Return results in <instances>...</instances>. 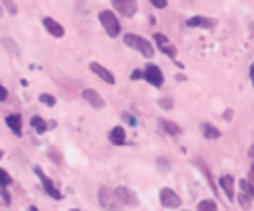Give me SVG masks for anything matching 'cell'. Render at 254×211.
<instances>
[{"label": "cell", "instance_id": "obj_32", "mask_svg": "<svg viewBox=\"0 0 254 211\" xmlns=\"http://www.w3.org/2000/svg\"><path fill=\"white\" fill-rule=\"evenodd\" d=\"M150 4L155 6V9H165V6H168V2H165V0H152Z\"/></svg>", "mask_w": 254, "mask_h": 211}, {"label": "cell", "instance_id": "obj_24", "mask_svg": "<svg viewBox=\"0 0 254 211\" xmlns=\"http://www.w3.org/2000/svg\"><path fill=\"white\" fill-rule=\"evenodd\" d=\"M237 203H239V207H241V209H246V211L252 207V199H250L248 194H244V192H239V194H237Z\"/></svg>", "mask_w": 254, "mask_h": 211}, {"label": "cell", "instance_id": "obj_41", "mask_svg": "<svg viewBox=\"0 0 254 211\" xmlns=\"http://www.w3.org/2000/svg\"><path fill=\"white\" fill-rule=\"evenodd\" d=\"M70 211H81V209H70Z\"/></svg>", "mask_w": 254, "mask_h": 211}, {"label": "cell", "instance_id": "obj_22", "mask_svg": "<svg viewBox=\"0 0 254 211\" xmlns=\"http://www.w3.org/2000/svg\"><path fill=\"white\" fill-rule=\"evenodd\" d=\"M13 184V177H11V173L6 169H2L0 167V188H9Z\"/></svg>", "mask_w": 254, "mask_h": 211}, {"label": "cell", "instance_id": "obj_25", "mask_svg": "<svg viewBox=\"0 0 254 211\" xmlns=\"http://www.w3.org/2000/svg\"><path fill=\"white\" fill-rule=\"evenodd\" d=\"M2 44L6 47V51H11L13 55H17V53H19V47H17V42H15V40H11V38H2Z\"/></svg>", "mask_w": 254, "mask_h": 211}, {"label": "cell", "instance_id": "obj_36", "mask_svg": "<svg viewBox=\"0 0 254 211\" xmlns=\"http://www.w3.org/2000/svg\"><path fill=\"white\" fill-rule=\"evenodd\" d=\"M225 118L231 120V118H233V110H227V112H225Z\"/></svg>", "mask_w": 254, "mask_h": 211}, {"label": "cell", "instance_id": "obj_28", "mask_svg": "<svg viewBox=\"0 0 254 211\" xmlns=\"http://www.w3.org/2000/svg\"><path fill=\"white\" fill-rule=\"evenodd\" d=\"M0 196H2V205L9 207V205H11V194H9V190H6V188H0Z\"/></svg>", "mask_w": 254, "mask_h": 211}, {"label": "cell", "instance_id": "obj_8", "mask_svg": "<svg viewBox=\"0 0 254 211\" xmlns=\"http://www.w3.org/2000/svg\"><path fill=\"white\" fill-rule=\"evenodd\" d=\"M152 40H155V47L161 51L163 55H168L169 59H174L176 61V55H178V51H176V47L171 44V40L165 34H161V32H157L155 36H152Z\"/></svg>", "mask_w": 254, "mask_h": 211}, {"label": "cell", "instance_id": "obj_7", "mask_svg": "<svg viewBox=\"0 0 254 211\" xmlns=\"http://www.w3.org/2000/svg\"><path fill=\"white\" fill-rule=\"evenodd\" d=\"M98 199H100V205L104 207L106 211H117L119 205H121V203L117 201V196H114V190L108 188V186H100Z\"/></svg>", "mask_w": 254, "mask_h": 211}, {"label": "cell", "instance_id": "obj_5", "mask_svg": "<svg viewBox=\"0 0 254 211\" xmlns=\"http://www.w3.org/2000/svg\"><path fill=\"white\" fill-rule=\"evenodd\" d=\"M144 80L148 82L150 87L161 89L163 82H165V76H163V72H161V68H159V66H155V63H146V66H144Z\"/></svg>", "mask_w": 254, "mask_h": 211}, {"label": "cell", "instance_id": "obj_34", "mask_svg": "<svg viewBox=\"0 0 254 211\" xmlns=\"http://www.w3.org/2000/svg\"><path fill=\"white\" fill-rule=\"evenodd\" d=\"M4 6H6V9H9V13H11V15H15V13H17V6L13 4V2H6Z\"/></svg>", "mask_w": 254, "mask_h": 211}, {"label": "cell", "instance_id": "obj_39", "mask_svg": "<svg viewBox=\"0 0 254 211\" xmlns=\"http://www.w3.org/2000/svg\"><path fill=\"white\" fill-rule=\"evenodd\" d=\"M25 211H38V207H34V205H30V207L25 209Z\"/></svg>", "mask_w": 254, "mask_h": 211}, {"label": "cell", "instance_id": "obj_40", "mask_svg": "<svg viewBox=\"0 0 254 211\" xmlns=\"http://www.w3.org/2000/svg\"><path fill=\"white\" fill-rule=\"evenodd\" d=\"M2 154H4V152H2V148H0V158H2Z\"/></svg>", "mask_w": 254, "mask_h": 211}, {"label": "cell", "instance_id": "obj_14", "mask_svg": "<svg viewBox=\"0 0 254 211\" xmlns=\"http://www.w3.org/2000/svg\"><path fill=\"white\" fill-rule=\"evenodd\" d=\"M218 186L220 190L227 194V199L229 201H235V177L231 173H225V175H220V180H218Z\"/></svg>", "mask_w": 254, "mask_h": 211}, {"label": "cell", "instance_id": "obj_2", "mask_svg": "<svg viewBox=\"0 0 254 211\" xmlns=\"http://www.w3.org/2000/svg\"><path fill=\"white\" fill-rule=\"evenodd\" d=\"M98 19H100L102 28H104V32H106L108 36H110V38H119V34H121V21H119L117 13L110 11V9H104V11H100Z\"/></svg>", "mask_w": 254, "mask_h": 211}, {"label": "cell", "instance_id": "obj_17", "mask_svg": "<svg viewBox=\"0 0 254 211\" xmlns=\"http://www.w3.org/2000/svg\"><path fill=\"white\" fill-rule=\"evenodd\" d=\"M42 25H44V30H47L53 38H62L64 34H66L64 25L57 21V19H53V17H44V19H42Z\"/></svg>", "mask_w": 254, "mask_h": 211}, {"label": "cell", "instance_id": "obj_31", "mask_svg": "<svg viewBox=\"0 0 254 211\" xmlns=\"http://www.w3.org/2000/svg\"><path fill=\"white\" fill-rule=\"evenodd\" d=\"M49 158H53V161H55L57 165H62V154H60L57 150H53V148L49 150Z\"/></svg>", "mask_w": 254, "mask_h": 211}, {"label": "cell", "instance_id": "obj_9", "mask_svg": "<svg viewBox=\"0 0 254 211\" xmlns=\"http://www.w3.org/2000/svg\"><path fill=\"white\" fill-rule=\"evenodd\" d=\"M218 21L214 17H203V15H193L187 19V28H199V30H214Z\"/></svg>", "mask_w": 254, "mask_h": 211}, {"label": "cell", "instance_id": "obj_33", "mask_svg": "<svg viewBox=\"0 0 254 211\" xmlns=\"http://www.w3.org/2000/svg\"><path fill=\"white\" fill-rule=\"evenodd\" d=\"M159 169H161V171H165V169H168V158H159Z\"/></svg>", "mask_w": 254, "mask_h": 211}, {"label": "cell", "instance_id": "obj_3", "mask_svg": "<svg viewBox=\"0 0 254 211\" xmlns=\"http://www.w3.org/2000/svg\"><path fill=\"white\" fill-rule=\"evenodd\" d=\"M34 175L38 177V180H41V186H42V190L44 192H47L51 199L53 201H62L64 199V194H62V190H57V186L53 184V180H51V177L44 173V171L41 169V167H34Z\"/></svg>", "mask_w": 254, "mask_h": 211}, {"label": "cell", "instance_id": "obj_18", "mask_svg": "<svg viewBox=\"0 0 254 211\" xmlns=\"http://www.w3.org/2000/svg\"><path fill=\"white\" fill-rule=\"evenodd\" d=\"M199 129H201V135L206 139H220V135H222V131L212 123H201Z\"/></svg>", "mask_w": 254, "mask_h": 211}, {"label": "cell", "instance_id": "obj_35", "mask_svg": "<svg viewBox=\"0 0 254 211\" xmlns=\"http://www.w3.org/2000/svg\"><path fill=\"white\" fill-rule=\"evenodd\" d=\"M250 80H252V89H254V63L250 66Z\"/></svg>", "mask_w": 254, "mask_h": 211}, {"label": "cell", "instance_id": "obj_38", "mask_svg": "<svg viewBox=\"0 0 254 211\" xmlns=\"http://www.w3.org/2000/svg\"><path fill=\"white\" fill-rule=\"evenodd\" d=\"M248 154H250V158H252V161H254V144L250 146V150H248Z\"/></svg>", "mask_w": 254, "mask_h": 211}, {"label": "cell", "instance_id": "obj_27", "mask_svg": "<svg viewBox=\"0 0 254 211\" xmlns=\"http://www.w3.org/2000/svg\"><path fill=\"white\" fill-rule=\"evenodd\" d=\"M129 80H144V70H131V74H129Z\"/></svg>", "mask_w": 254, "mask_h": 211}, {"label": "cell", "instance_id": "obj_19", "mask_svg": "<svg viewBox=\"0 0 254 211\" xmlns=\"http://www.w3.org/2000/svg\"><path fill=\"white\" fill-rule=\"evenodd\" d=\"M30 125H32V129H34L38 135H42V133L49 131V123L42 116H38V114H34V116L30 118Z\"/></svg>", "mask_w": 254, "mask_h": 211}, {"label": "cell", "instance_id": "obj_37", "mask_svg": "<svg viewBox=\"0 0 254 211\" xmlns=\"http://www.w3.org/2000/svg\"><path fill=\"white\" fill-rule=\"evenodd\" d=\"M250 182L254 184V163H252V167H250Z\"/></svg>", "mask_w": 254, "mask_h": 211}, {"label": "cell", "instance_id": "obj_10", "mask_svg": "<svg viewBox=\"0 0 254 211\" xmlns=\"http://www.w3.org/2000/svg\"><path fill=\"white\" fill-rule=\"evenodd\" d=\"M89 70H91V72H93L95 76H98V78L104 80L106 85H114V82H117V80H114V74H112L108 68L102 66L100 61H91V63H89Z\"/></svg>", "mask_w": 254, "mask_h": 211}, {"label": "cell", "instance_id": "obj_20", "mask_svg": "<svg viewBox=\"0 0 254 211\" xmlns=\"http://www.w3.org/2000/svg\"><path fill=\"white\" fill-rule=\"evenodd\" d=\"M239 192H244V194H248L250 199H254V184L248 180V177H244V180H239Z\"/></svg>", "mask_w": 254, "mask_h": 211}, {"label": "cell", "instance_id": "obj_30", "mask_svg": "<svg viewBox=\"0 0 254 211\" xmlns=\"http://www.w3.org/2000/svg\"><path fill=\"white\" fill-rule=\"evenodd\" d=\"M6 99H9V89L4 85H0V104H4Z\"/></svg>", "mask_w": 254, "mask_h": 211}, {"label": "cell", "instance_id": "obj_1", "mask_svg": "<svg viewBox=\"0 0 254 211\" xmlns=\"http://www.w3.org/2000/svg\"><path fill=\"white\" fill-rule=\"evenodd\" d=\"M123 42H125V47L138 51V53L142 57H146V59H152V55H155V51H157L155 47H152V42H148L146 38H142L140 34H125Z\"/></svg>", "mask_w": 254, "mask_h": 211}, {"label": "cell", "instance_id": "obj_15", "mask_svg": "<svg viewBox=\"0 0 254 211\" xmlns=\"http://www.w3.org/2000/svg\"><path fill=\"white\" fill-rule=\"evenodd\" d=\"M108 142H110L112 146H125L127 144V131H125V127L123 125H117V127H112L110 133H108Z\"/></svg>", "mask_w": 254, "mask_h": 211}, {"label": "cell", "instance_id": "obj_4", "mask_svg": "<svg viewBox=\"0 0 254 211\" xmlns=\"http://www.w3.org/2000/svg\"><path fill=\"white\" fill-rule=\"evenodd\" d=\"M114 196H117V201L121 203V205L125 207H138L140 205V196L136 190L127 188V186H117L114 188Z\"/></svg>", "mask_w": 254, "mask_h": 211}, {"label": "cell", "instance_id": "obj_16", "mask_svg": "<svg viewBox=\"0 0 254 211\" xmlns=\"http://www.w3.org/2000/svg\"><path fill=\"white\" fill-rule=\"evenodd\" d=\"M83 99H85L91 108H95V110H102V108L106 106V101L102 99V95L95 91V89H85V91H83Z\"/></svg>", "mask_w": 254, "mask_h": 211}, {"label": "cell", "instance_id": "obj_21", "mask_svg": "<svg viewBox=\"0 0 254 211\" xmlns=\"http://www.w3.org/2000/svg\"><path fill=\"white\" fill-rule=\"evenodd\" d=\"M197 211H218V205L210 199H203V201H199V205H197Z\"/></svg>", "mask_w": 254, "mask_h": 211}, {"label": "cell", "instance_id": "obj_6", "mask_svg": "<svg viewBox=\"0 0 254 211\" xmlns=\"http://www.w3.org/2000/svg\"><path fill=\"white\" fill-rule=\"evenodd\" d=\"M159 201H161V205L165 209H180L182 207L180 194H178L176 190H171V188H161L159 190Z\"/></svg>", "mask_w": 254, "mask_h": 211}, {"label": "cell", "instance_id": "obj_26", "mask_svg": "<svg viewBox=\"0 0 254 211\" xmlns=\"http://www.w3.org/2000/svg\"><path fill=\"white\" fill-rule=\"evenodd\" d=\"M159 106H161L163 110H171V108H174V99L171 97H161L159 99Z\"/></svg>", "mask_w": 254, "mask_h": 211}, {"label": "cell", "instance_id": "obj_11", "mask_svg": "<svg viewBox=\"0 0 254 211\" xmlns=\"http://www.w3.org/2000/svg\"><path fill=\"white\" fill-rule=\"evenodd\" d=\"M112 6H114V11H119L123 17H133L138 13V2H133V0H114Z\"/></svg>", "mask_w": 254, "mask_h": 211}, {"label": "cell", "instance_id": "obj_23", "mask_svg": "<svg viewBox=\"0 0 254 211\" xmlns=\"http://www.w3.org/2000/svg\"><path fill=\"white\" fill-rule=\"evenodd\" d=\"M38 99H41V104H44V106H49V108H53V106L57 104L55 95H51V93H41V95H38Z\"/></svg>", "mask_w": 254, "mask_h": 211}, {"label": "cell", "instance_id": "obj_12", "mask_svg": "<svg viewBox=\"0 0 254 211\" xmlns=\"http://www.w3.org/2000/svg\"><path fill=\"white\" fill-rule=\"evenodd\" d=\"M157 125H159V129H161L165 135H169V137H180V135H182V127L178 125V123H174V120L159 118Z\"/></svg>", "mask_w": 254, "mask_h": 211}, {"label": "cell", "instance_id": "obj_29", "mask_svg": "<svg viewBox=\"0 0 254 211\" xmlns=\"http://www.w3.org/2000/svg\"><path fill=\"white\" fill-rule=\"evenodd\" d=\"M123 120H125L127 125H131V127H136V125H138V118H136V116H131L129 112H123Z\"/></svg>", "mask_w": 254, "mask_h": 211}, {"label": "cell", "instance_id": "obj_13", "mask_svg": "<svg viewBox=\"0 0 254 211\" xmlns=\"http://www.w3.org/2000/svg\"><path fill=\"white\" fill-rule=\"evenodd\" d=\"M4 125L11 129L13 135L21 137V133H23V120H21V114H6V116H4Z\"/></svg>", "mask_w": 254, "mask_h": 211}]
</instances>
